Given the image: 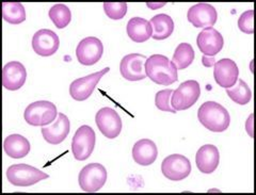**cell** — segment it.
I'll return each mask as SVG.
<instances>
[{
    "instance_id": "1",
    "label": "cell",
    "mask_w": 256,
    "mask_h": 195,
    "mask_svg": "<svg viewBox=\"0 0 256 195\" xmlns=\"http://www.w3.org/2000/svg\"><path fill=\"white\" fill-rule=\"evenodd\" d=\"M146 77L153 82L162 86H170L178 79V68L166 56L153 54L146 59L144 65Z\"/></svg>"
},
{
    "instance_id": "2",
    "label": "cell",
    "mask_w": 256,
    "mask_h": 195,
    "mask_svg": "<svg viewBox=\"0 0 256 195\" xmlns=\"http://www.w3.org/2000/svg\"><path fill=\"white\" fill-rule=\"evenodd\" d=\"M198 118L206 129L212 132H223L230 127V116L222 104L206 102L198 111Z\"/></svg>"
},
{
    "instance_id": "3",
    "label": "cell",
    "mask_w": 256,
    "mask_h": 195,
    "mask_svg": "<svg viewBox=\"0 0 256 195\" xmlns=\"http://www.w3.org/2000/svg\"><path fill=\"white\" fill-rule=\"evenodd\" d=\"M6 178L9 182L16 186H30L41 180L50 178V175L34 166L25 164H13L6 170Z\"/></svg>"
},
{
    "instance_id": "4",
    "label": "cell",
    "mask_w": 256,
    "mask_h": 195,
    "mask_svg": "<svg viewBox=\"0 0 256 195\" xmlns=\"http://www.w3.org/2000/svg\"><path fill=\"white\" fill-rule=\"evenodd\" d=\"M58 116L57 107L48 100H38L30 104L24 112V118L31 126H46L52 124Z\"/></svg>"
},
{
    "instance_id": "5",
    "label": "cell",
    "mask_w": 256,
    "mask_h": 195,
    "mask_svg": "<svg viewBox=\"0 0 256 195\" xmlns=\"http://www.w3.org/2000/svg\"><path fill=\"white\" fill-rule=\"evenodd\" d=\"M200 95H201L200 84L196 80H188L173 91L171 104L176 112L188 110L198 100Z\"/></svg>"
},
{
    "instance_id": "6",
    "label": "cell",
    "mask_w": 256,
    "mask_h": 195,
    "mask_svg": "<svg viewBox=\"0 0 256 195\" xmlns=\"http://www.w3.org/2000/svg\"><path fill=\"white\" fill-rule=\"evenodd\" d=\"M107 182V170L102 164H90L80 170L78 182L84 192H98Z\"/></svg>"
},
{
    "instance_id": "7",
    "label": "cell",
    "mask_w": 256,
    "mask_h": 195,
    "mask_svg": "<svg viewBox=\"0 0 256 195\" xmlns=\"http://www.w3.org/2000/svg\"><path fill=\"white\" fill-rule=\"evenodd\" d=\"M95 148V132L92 127L82 125L77 129L72 140V152L78 161H84L89 158Z\"/></svg>"
},
{
    "instance_id": "8",
    "label": "cell",
    "mask_w": 256,
    "mask_h": 195,
    "mask_svg": "<svg viewBox=\"0 0 256 195\" xmlns=\"http://www.w3.org/2000/svg\"><path fill=\"white\" fill-rule=\"evenodd\" d=\"M162 175L172 182H180L187 178L191 173V162L180 154L164 158L162 164Z\"/></svg>"
},
{
    "instance_id": "9",
    "label": "cell",
    "mask_w": 256,
    "mask_h": 195,
    "mask_svg": "<svg viewBox=\"0 0 256 195\" xmlns=\"http://www.w3.org/2000/svg\"><path fill=\"white\" fill-rule=\"evenodd\" d=\"M109 70L110 68H106L102 70L94 72V74L74 80L70 86V94L72 96V98L77 102L86 100L94 92L96 86L100 82V80L102 78V76H105Z\"/></svg>"
},
{
    "instance_id": "10",
    "label": "cell",
    "mask_w": 256,
    "mask_h": 195,
    "mask_svg": "<svg viewBox=\"0 0 256 195\" xmlns=\"http://www.w3.org/2000/svg\"><path fill=\"white\" fill-rule=\"evenodd\" d=\"M104 45L102 40L95 36H88L80 40L76 48V58L78 62L86 66L98 63L102 56Z\"/></svg>"
},
{
    "instance_id": "11",
    "label": "cell",
    "mask_w": 256,
    "mask_h": 195,
    "mask_svg": "<svg viewBox=\"0 0 256 195\" xmlns=\"http://www.w3.org/2000/svg\"><path fill=\"white\" fill-rule=\"evenodd\" d=\"M95 122L100 132L108 139H116L122 132V120L112 108L104 107L98 110Z\"/></svg>"
},
{
    "instance_id": "12",
    "label": "cell",
    "mask_w": 256,
    "mask_h": 195,
    "mask_svg": "<svg viewBox=\"0 0 256 195\" xmlns=\"http://www.w3.org/2000/svg\"><path fill=\"white\" fill-rule=\"evenodd\" d=\"M146 56L140 54H130L125 56L120 64V72L123 78L128 81H140L146 77L144 65Z\"/></svg>"
},
{
    "instance_id": "13",
    "label": "cell",
    "mask_w": 256,
    "mask_h": 195,
    "mask_svg": "<svg viewBox=\"0 0 256 195\" xmlns=\"http://www.w3.org/2000/svg\"><path fill=\"white\" fill-rule=\"evenodd\" d=\"M187 20L196 28H207L214 26L218 20V14L212 4H198L188 10Z\"/></svg>"
},
{
    "instance_id": "14",
    "label": "cell",
    "mask_w": 256,
    "mask_h": 195,
    "mask_svg": "<svg viewBox=\"0 0 256 195\" xmlns=\"http://www.w3.org/2000/svg\"><path fill=\"white\" fill-rule=\"evenodd\" d=\"M32 48L36 54L50 56L57 52L60 46V40L57 34L50 29H41L32 38Z\"/></svg>"
},
{
    "instance_id": "15",
    "label": "cell",
    "mask_w": 256,
    "mask_h": 195,
    "mask_svg": "<svg viewBox=\"0 0 256 195\" xmlns=\"http://www.w3.org/2000/svg\"><path fill=\"white\" fill-rule=\"evenodd\" d=\"M196 44L200 52L204 56H214L222 50L224 40L218 30L214 27H207L198 34Z\"/></svg>"
},
{
    "instance_id": "16",
    "label": "cell",
    "mask_w": 256,
    "mask_h": 195,
    "mask_svg": "<svg viewBox=\"0 0 256 195\" xmlns=\"http://www.w3.org/2000/svg\"><path fill=\"white\" fill-rule=\"evenodd\" d=\"M214 66V80L221 88H230L235 86L239 76V68L233 60L222 59L216 62Z\"/></svg>"
},
{
    "instance_id": "17",
    "label": "cell",
    "mask_w": 256,
    "mask_h": 195,
    "mask_svg": "<svg viewBox=\"0 0 256 195\" xmlns=\"http://www.w3.org/2000/svg\"><path fill=\"white\" fill-rule=\"evenodd\" d=\"M27 70L18 61L8 62L2 70V84L9 91H18L25 84Z\"/></svg>"
},
{
    "instance_id": "18",
    "label": "cell",
    "mask_w": 256,
    "mask_h": 195,
    "mask_svg": "<svg viewBox=\"0 0 256 195\" xmlns=\"http://www.w3.org/2000/svg\"><path fill=\"white\" fill-rule=\"evenodd\" d=\"M219 162L220 154L217 146L206 144L196 152V164L200 172L203 174H212L217 170Z\"/></svg>"
},
{
    "instance_id": "19",
    "label": "cell",
    "mask_w": 256,
    "mask_h": 195,
    "mask_svg": "<svg viewBox=\"0 0 256 195\" xmlns=\"http://www.w3.org/2000/svg\"><path fill=\"white\" fill-rule=\"evenodd\" d=\"M70 124L68 118L63 113H59L57 120L50 126L42 127L41 132L47 143L58 145L66 139L70 134Z\"/></svg>"
},
{
    "instance_id": "20",
    "label": "cell",
    "mask_w": 256,
    "mask_h": 195,
    "mask_svg": "<svg viewBox=\"0 0 256 195\" xmlns=\"http://www.w3.org/2000/svg\"><path fill=\"white\" fill-rule=\"evenodd\" d=\"M158 156L156 144L148 139H142L134 143L132 148V158L136 164L142 166L153 164Z\"/></svg>"
},
{
    "instance_id": "21",
    "label": "cell",
    "mask_w": 256,
    "mask_h": 195,
    "mask_svg": "<svg viewBox=\"0 0 256 195\" xmlns=\"http://www.w3.org/2000/svg\"><path fill=\"white\" fill-rule=\"evenodd\" d=\"M4 150L10 158L20 159L26 157L29 154L30 142L22 134H10L4 141Z\"/></svg>"
},
{
    "instance_id": "22",
    "label": "cell",
    "mask_w": 256,
    "mask_h": 195,
    "mask_svg": "<svg viewBox=\"0 0 256 195\" xmlns=\"http://www.w3.org/2000/svg\"><path fill=\"white\" fill-rule=\"evenodd\" d=\"M126 31L128 36L136 43L146 42L152 38L153 30H152L150 22L142 18H132L127 22Z\"/></svg>"
},
{
    "instance_id": "23",
    "label": "cell",
    "mask_w": 256,
    "mask_h": 195,
    "mask_svg": "<svg viewBox=\"0 0 256 195\" xmlns=\"http://www.w3.org/2000/svg\"><path fill=\"white\" fill-rule=\"evenodd\" d=\"M153 34L152 38L156 40H162L170 38L174 31V22L171 16L166 14H158L150 20Z\"/></svg>"
},
{
    "instance_id": "24",
    "label": "cell",
    "mask_w": 256,
    "mask_h": 195,
    "mask_svg": "<svg viewBox=\"0 0 256 195\" xmlns=\"http://www.w3.org/2000/svg\"><path fill=\"white\" fill-rule=\"evenodd\" d=\"M2 16L11 25H20L26 20V10L20 2H4Z\"/></svg>"
},
{
    "instance_id": "25",
    "label": "cell",
    "mask_w": 256,
    "mask_h": 195,
    "mask_svg": "<svg viewBox=\"0 0 256 195\" xmlns=\"http://www.w3.org/2000/svg\"><path fill=\"white\" fill-rule=\"evenodd\" d=\"M194 50L188 43H180L174 52L172 62L178 70H185L192 64L194 60Z\"/></svg>"
},
{
    "instance_id": "26",
    "label": "cell",
    "mask_w": 256,
    "mask_h": 195,
    "mask_svg": "<svg viewBox=\"0 0 256 195\" xmlns=\"http://www.w3.org/2000/svg\"><path fill=\"white\" fill-rule=\"evenodd\" d=\"M226 94L232 100L240 106L248 104L252 98V91L242 79H238L234 86L226 88Z\"/></svg>"
},
{
    "instance_id": "27",
    "label": "cell",
    "mask_w": 256,
    "mask_h": 195,
    "mask_svg": "<svg viewBox=\"0 0 256 195\" xmlns=\"http://www.w3.org/2000/svg\"><path fill=\"white\" fill-rule=\"evenodd\" d=\"M48 16L54 22V25L58 29H63L72 20V13L68 9V6L63 4H57L50 8V12H48Z\"/></svg>"
},
{
    "instance_id": "28",
    "label": "cell",
    "mask_w": 256,
    "mask_h": 195,
    "mask_svg": "<svg viewBox=\"0 0 256 195\" xmlns=\"http://www.w3.org/2000/svg\"><path fill=\"white\" fill-rule=\"evenodd\" d=\"M104 11L109 18L114 20H122L127 13L126 2H104Z\"/></svg>"
},
{
    "instance_id": "29",
    "label": "cell",
    "mask_w": 256,
    "mask_h": 195,
    "mask_svg": "<svg viewBox=\"0 0 256 195\" xmlns=\"http://www.w3.org/2000/svg\"><path fill=\"white\" fill-rule=\"evenodd\" d=\"M172 94H173V90H170V88L157 92L155 96V106L157 107V109L164 112L176 113V111L173 109L171 104Z\"/></svg>"
},
{
    "instance_id": "30",
    "label": "cell",
    "mask_w": 256,
    "mask_h": 195,
    "mask_svg": "<svg viewBox=\"0 0 256 195\" xmlns=\"http://www.w3.org/2000/svg\"><path fill=\"white\" fill-rule=\"evenodd\" d=\"M253 18H254V11L253 10L244 12L238 20L239 30H242L244 34H254Z\"/></svg>"
},
{
    "instance_id": "31",
    "label": "cell",
    "mask_w": 256,
    "mask_h": 195,
    "mask_svg": "<svg viewBox=\"0 0 256 195\" xmlns=\"http://www.w3.org/2000/svg\"><path fill=\"white\" fill-rule=\"evenodd\" d=\"M202 63L204 66L206 68H212L214 65L216 63V60H214V56H202Z\"/></svg>"
},
{
    "instance_id": "32",
    "label": "cell",
    "mask_w": 256,
    "mask_h": 195,
    "mask_svg": "<svg viewBox=\"0 0 256 195\" xmlns=\"http://www.w3.org/2000/svg\"><path fill=\"white\" fill-rule=\"evenodd\" d=\"M252 120H253V114H251V116H250V118H249V122L246 120V132H249V134L251 136H253V130H252Z\"/></svg>"
}]
</instances>
